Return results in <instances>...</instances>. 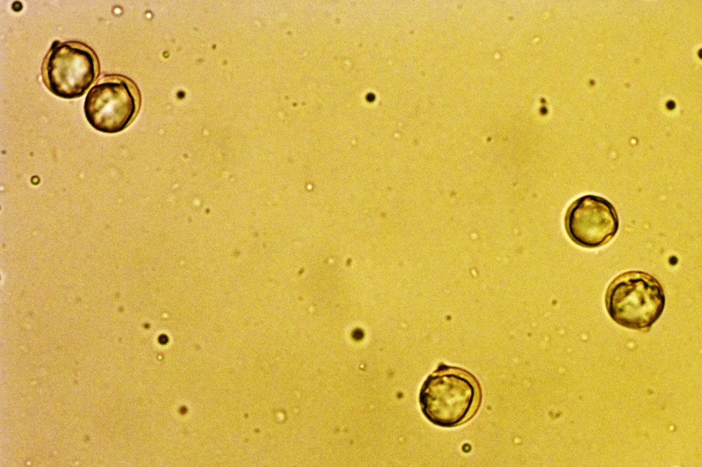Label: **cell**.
<instances>
[{
	"label": "cell",
	"mask_w": 702,
	"mask_h": 467,
	"mask_svg": "<svg viewBox=\"0 0 702 467\" xmlns=\"http://www.w3.org/2000/svg\"><path fill=\"white\" fill-rule=\"evenodd\" d=\"M481 400V386L472 373L443 363L428 376L419 394L424 416L435 425L447 428L471 420Z\"/></svg>",
	"instance_id": "cell-1"
},
{
	"label": "cell",
	"mask_w": 702,
	"mask_h": 467,
	"mask_svg": "<svg viewBox=\"0 0 702 467\" xmlns=\"http://www.w3.org/2000/svg\"><path fill=\"white\" fill-rule=\"evenodd\" d=\"M660 283L651 275L630 270L616 277L609 284L605 303L608 314L618 325L632 329L650 328L665 306Z\"/></svg>",
	"instance_id": "cell-2"
},
{
	"label": "cell",
	"mask_w": 702,
	"mask_h": 467,
	"mask_svg": "<svg viewBox=\"0 0 702 467\" xmlns=\"http://www.w3.org/2000/svg\"><path fill=\"white\" fill-rule=\"evenodd\" d=\"M99 74L100 63L95 51L79 41H53L41 65L46 88L64 99L83 96Z\"/></svg>",
	"instance_id": "cell-3"
},
{
	"label": "cell",
	"mask_w": 702,
	"mask_h": 467,
	"mask_svg": "<svg viewBox=\"0 0 702 467\" xmlns=\"http://www.w3.org/2000/svg\"><path fill=\"white\" fill-rule=\"evenodd\" d=\"M141 105V92L132 79L123 75L106 74L88 92L84 111L94 129L115 134L134 121Z\"/></svg>",
	"instance_id": "cell-4"
},
{
	"label": "cell",
	"mask_w": 702,
	"mask_h": 467,
	"mask_svg": "<svg viewBox=\"0 0 702 467\" xmlns=\"http://www.w3.org/2000/svg\"><path fill=\"white\" fill-rule=\"evenodd\" d=\"M564 226L571 240L577 245L594 249L609 242L616 234L619 219L613 205L596 195L582 196L568 207Z\"/></svg>",
	"instance_id": "cell-5"
}]
</instances>
